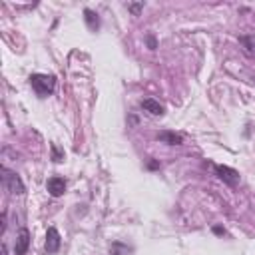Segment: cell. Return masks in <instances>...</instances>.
Instances as JSON below:
<instances>
[{"mask_svg": "<svg viewBox=\"0 0 255 255\" xmlns=\"http://www.w3.org/2000/svg\"><path fill=\"white\" fill-rule=\"evenodd\" d=\"M30 86L32 90L40 96V98H46L54 92L56 88V78L52 74H32L30 76Z\"/></svg>", "mask_w": 255, "mask_h": 255, "instance_id": "1", "label": "cell"}, {"mask_svg": "<svg viewBox=\"0 0 255 255\" xmlns=\"http://www.w3.org/2000/svg\"><path fill=\"white\" fill-rule=\"evenodd\" d=\"M0 171H2V183H4V189L10 191V193H14V195H22V193H24V183H22L20 175H18L16 171L8 169L6 165H2Z\"/></svg>", "mask_w": 255, "mask_h": 255, "instance_id": "2", "label": "cell"}, {"mask_svg": "<svg viewBox=\"0 0 255 255\" xmlns=\"http://www.w3.org/2000/svg\"><path fill=\"white\" fill-rule=\"evenodd\" d=\"M213 169H215V175L223 181V183H227L229 187H235L237 183H239V173L233 169V167H229V165H213Z\"/></svg>", "mask_w": 255, "mask_h": 255, "instance_id": "3", "label": "cell"}, {"mask_svg": "<svg viewBox=\"0 0 255 255\" xmlns=\"http://www.w3.org/2000/svg\"><path fill=\"white\" fill-rule=\"evenodd\" d=\"M46 187H48V191H50L52 197H60V195H64V191H66V179L60 177V175H54V177L48 179Z\"/></svg>", "mask_w": 255, "mask_h": 255, "instance_id": "4", "label": "cell"}, {"mask_svg": "<svg viewBox=\"0 0 255 255\" xmlns=\"http://www.w3.org/2000/svg\"><path fill=\"white\" fill-rule=\"evenodd\" d=\"M60 233L56 227H48V233H46V253H56L60 249Z\"/></svg>", "mask_w": 255, "mask_h": 255, "instance_id": "5", "label": "cell"}, {"mask_svg": "<svg viewBox=\"0 0 255 255\" xmlns=\"http://www.w3.org/2000/svg\"><path fill=\"white\" fill-rule=\"evenodd\" d=\"M28 247H30V233H28L26 227H22L20 233H18L16 245H14V255H24L28 251Z\"/></svg>", "mask_w": 255, "mask_h": 255, "instance_id": "6", "label": "cell"}, {"mask_svg": "<svg viewBox=\"0 0 255 255\" xmlns=\"http://www.w3.org/2000/svg\"><path fill=\"white\" fill-rule=\"evenodd\" d=\"M141 108H143L149 116H163V112H165V108H163L157 100H153V98H145V100H141Z\"/></svg>", "mask_w": 255, "mask_h": 255, "instance_id": "7", "label": "cell"}, {"mask_svg": "<svg viewBox=\"0 0 255 255\" xmlns=\"http://www.w3.org/2000/svg\"><path fill=\"white\" fill-rule=\"evenodd\" d=\"M157 139L163 141V143H167V145H181L183 143V137L179 133H175V131H169V129L159 131L157 133Z\"/></svg>", "mask_w": 255, "mask_h": 255, "instance_id": "8", "label": "cell"}, {"mask_svg": "<svg viewBox=\"0 0 255 255\" xmlns=\"http://www.w3.org/2000/svg\"><path fill=\"white\" fill-rule=\"evenodd\" d=\"M84 22H86L90 32H98L100 30V16L94 10H90V8L84 10Z\"/></svg>", "mask_w": 255, "mask_h": 255, "instance_id": "9", "label": "cell"}, {"mask_svg": "<svg viewBox=\"0 0 255 255\" xmlns=\"http://www.w3.org/2000/svg\"><path fill=\"white\" fill-rule=\"evenodd\" d=\"M239 42H241V46H243V50H245L247 54H255V32H253V34H243V36H239Z\"/></svg>", "mask_w": 255, "mask_h": 255, "instance_id": "10", "label": "cell"}, {"mask_svg": "<svg viewBox=\"0 0 255 255\" xmlns=\"http://www.w3.org/2000/svg\"><path fill=\"white\" fill-rule=\"evenodd\" d=\"M124 253H129V247L124 245V243H120V241H116L112 245V255H124Z\"/></svg>", "mask_w": 255, "mask_h": 255, "instance_id": "11", "label": "cell"}, {"mask_svg": "<svg viewBox=\"0 0 255 255\" xmlns=\"http://www.w3.org/2000/svg\"><path fill=\"white\" fill-rule=\"evenodd\" d=\"M126 8H128L133 16H139V12L143 10V2H135V4H131V2H129V4H126Z\"/></svg>", "mask_w": 255, "mask_h": 255, "instance_id": "12", "label": "cell"}, {"mask_svg": "<svg viewBox=\"0 0 255 255\" xmlns=\"http://www.w3.org/2000/svg\"><path fill=\"white\" fill-rule=\"evenodd\" d=\"M52 159H54V161H62V159H64V151H62L56 143H52Z\"/></svg>", "mask_w": 255, "mask_h": 255, "instance_id": "13", "label": "cell"}, {"mask_svg": "<svg viewBox=\"0 0 255 255\" xmlns=\"http://www.w3.org/2000/svg\"><path fill=\"white\" fill-rule=\"evenodd\" d=\"M145 40H147V46H149V50H155V48H157V42H155V38H153L151 34H147V38H145Z\"/></svg>", "mask_w": 255, "mask_h": 255, "instance_id": "14", "label": "cell"}, {"mask_svg": "<svg viewBox=\"0 0 255 255\" xmlns=\"http://www.w3.org/2000/svg\"><path fill=\"white\" fill-rule=\"evenodd\" d=\"M147 169H159V161L149 159V161H147Z\"/></svg>", "mask_w": 255, "mask_h": 255, "instance_id": "15", "label": "cell"}, {"mask_svg": "<svg viewBox=\"0 0 255 255\" xmlns=\"http://www.w3.org/2000/svg\"><path fill=\"white\" fill-rule=\"evenodd\" d=\"M213 233H215V235H225V229L219 227V225H215V227H213Z\"/></svg>", "mask_w": 255, "mask_h": 255, "instance_id": "16", "label": "cell"}]
</instances>
